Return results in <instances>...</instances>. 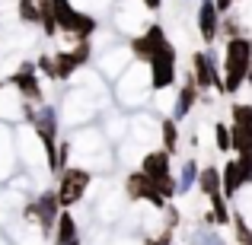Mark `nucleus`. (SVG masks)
I'll use <instances>...</instances> for the list:
<instances>
[{"mask_svg":"<svg viewBox=\"0 0 252 245\" xmlns=\"http://www.w3.org/2000/svg\"><path fill=\"white\" fill-rule=\"evenodd\" d=\"M223 197H233L236 191L243 188V175H240V165H236V160H230L227 165H223Z\"/></svg>","mask_w":252,"mask_h":245,"instance_id":"17","label":"nucleus"},{"mask_svg":"<svg viewBox=\"0 0 252 245\" xmlns=\"http://www.w3.org/2000/svg\"><path fill=\"white\" fill-rule=\"evenodd\" d=\"M144 3H147L150 10H160V3H163V0H144Z\"/></svg>","mask_w":252,"mask_h":245,"instance_id":"31","label":"nucleus"},{"mask_svg":"<svg viewBox=\"0 0 252 245\" xmlns=\"http://www.w3.org/2000/svg\"><path fill=\"white\" fill-rule=\"evenodd\" d=\"M191 245H223V242H220V236H217L214 229L201 223V226L195 229V242H191Z\"/></svg>","mask_w":252,"mask_h":245,"instance_id":"22","label":"nucleus"},{"mask_svg":"<svg viewBox=\"0 0 252 245\" xmlns=\"http://www.w3.org/2000/svg\"><path fill=\"white\" fill-rule=\"evenodd\" d=\"M211 201V210L204 214V226H227L230 220H233V214H230V207H227V197H223V191L220 194H211L208 197Z\"/></svg>","mask_w":252,"mask_h":245,"instance_id":"14","label":"nucleus"},{"mask_svg":"<svg viewBox=\"0 0 252 245\" xmlns=\"http://www.w3.org/2000/svg\"><path fill=\"white\" fill-rule=\"evenodd\" d=\"M246 80H249V86H252V70H249V77H246Z\"/></svg>","mask_w":252,"mask_h":245,"instance_id":"32","label":"nucleus"},{"mask_svg":"<svg viewBox=\"0 0 252 245\" xmlns=\"http://www.w3.org/2000/svg\"><path fill=\"white\" fill-rule=\"evenodd\" d=\"M141 172L154 182V188L157 185H163V182H169L172 178V165H169V153L166 150H157V153H147L144 156V163H141Z\"/></svg>","mask_w":252,"mask_h":245,"instance_id":"12","label":"nucleus"},{"mask_svg":"<svg viewBox=\"0 0 252 245\" xmlns=\"http://www.w3.org/2000/svg\"><path fill=\"white\" fill-rule=\"evenodd\" d=\"M252 70V42L243 38H227L223 45V92H236L246 83Z\"/></svg>","mask_w":252,"mask_h":245,"instance_id":"1","label":"nucleus"},{"mask_svg":"<svg viewBox=\"0 0 252 245\" xmlns=\"http://www.w3.org/2000/svg\"><path fill=\"white\" fill-rule=\"evenodd\" d=\"M236 165H240L243 185H249V182H252V160H249V156H236Z\"/></svg>","mask_w":252,"mask_h":245,"instance_id":"27","label":"nucleus"},{"mask_svg":"<svg viewBox=\"0 0 252 245\" xmlns=\"http://www.w3.org/2000/svg\"><path fill=\"white\" fill-rule=\"evenodd\" d=\"M195 185H198V163L189 160V163H182V172H179V194L191 191Z\"/></svg>","mask_w":252,"mask_h":245,"instance_id":"18","label":"nucleus"},{"mask_svg":"<svg viewBox=\"0 0 252 245\" xmlns=\"http://www.w3.org/2000/svg\"><path fill=\"white\" fill-rule=\"evenodd\" d=\"M26 220H35L38 226H42V233H51L58 223V217H61V201H58V191H45V194H38L35 201L29 204V207L23 210Z\"/></svg>","mask_w":252,"mask_h":245,"instance_id":"3","label":"nucleus"},{"mask_svg":"<svg viewBox=\"0 0 252 245\" xmlns=\"http://www.w3.org/2000/svg\"><path fill=\"white\" fill-rule=\"evenodd\" d=\"M233 226H236V242H240V245H249L252 242V229H249V223L243 220L240 214H233Z\"/></svg>","mask_w":252,"mask_h":245,"instance_id":"23","label":"nucleus"},{"mask_svg":"<svg viewBox=\"0 0 252 245\" xmlns=\"http://www.w3.org/2000/svg\"><path fill=\"white\" fill-rule=\"evenodd\" d=\"M35 70H42L45 77H51V80H55V57H48V54H42L35 61Z\"/></svg>","mask_w":252,"mask_h":245,"instance_id":"26","label":"nucleus"},{"mask_svg":"<svg viewBox=\"0 0 252 245\" xmlns=\"http://www.w3.org/2000/svg\"><path fill=\"white\" fill-rule=\"evenodd\" d=\"M51 6H55L58 32H70V35H77V38H90L93 35L96 19L86 16V13H80V10H74L70 0H51Z\"/></svg>","mask_w":252,"mask_h":245,"instance_id":"2","label":"nucleus"},{"mask_svg":"<svg viewBox=\"0 0 252 245\" xmlns=\"http://www.w3.org/2000/svg\"><path fill=\"white\" fill-rule=\"evenodd\" d=\"M198 29L204 42H217L220 35V10L214 0H198Z\"/></svg>","mask_w":252,"mask_h":245,"instance_id":"11","label":"nucleus"},{"mask_svg":"<svg viewBox=\"0 0 252 245\" xmlns=\"http://www.w3.org/2000/svg\"><path fill=\"white\" fill-rule=\"evenodd\" d=\"M191 77H195L198 89L217 86V89L223 92V77H220V70H217L214 54H208V51H195V54H191Z\"/></svg>","mask_w":252,"mask_h":245,"instance_id":"6","label":"nucleus"},{"mask_svg":"<svg viewBox=\"0 0 252 245\" xmlns=\"http://www.w3.org/2000/svg\"><path fill=\"white\" fill-rule=\"evenodd\" d=\"M55 245H80V229H77V220L67 210L55 223Z\"/></svg>","mask_w":252,"mask_h":245,"instance_id":"15","label":"nucleus"},{"mask_svg":"<svg viewBox=\"0 0 252 245\" xmlns=\"http://www.w3.org/2000/svg\"><path fill=\"white\" fill-rule=\"evenodd\" d=\"M163 217H166V229H176L179 226V210L176 207H163Z\"/></svg>","mask_w":252,"mask_h":245,"instance_id":"28","label":"nucleus"},{"mask_svg":"<svg viewBox=\"0 0 252 245\" xmlns=\"http://www.w3.org/2000/svg\"><path fill=\"white\" fill-rule=\"evenodd\" d=\"M144 245H172V229H163V236H157V239H147Z\"/></svg>","mask_w":252,"mask_h":245,"instance_id":"29","label":"nucleus"},{"mask_svg":"<svg viewBox=\"0 0 252 245\" xmlns=\"http://www.w3.org/2000/svg\"><path fill=\"white\" fill-rule=\"evenodd\" d=\"M19 19L29 26L42 23V10H38V0H19Z\"/></svg>","mask_w":252,"mask_h":245,"instance_id":"20","label":"nucleus"},{"mask_svg":"<svg viewBox=\"0 0 252 245\" xmlns=\"http://www.w3.org/2000/svg\"><path fill=\"white\" fill-rule=\"evenodd\" d=\"M198 191L201 194H220L223 191V175H220V169L217 165H204L201 172H198Z\"/></svg>","mask_w":252,"mask_h":245,"instance_id":"16","label":"nucleus"},{"mask_svg":"<svg viewBox=\"0 0 252 245\" xmlns=\"http://www.w3.org/2000/svg\"><path fill=\"white\" fill-rule=\"evenodd\" d=\"M214 143H217V150H220V153L233 150V134H230V128H227L223 121L214 124Z\"/></svg>","mask_w":252,"mask_h":245,"instance_id":"21","label":"nucleus"},{"mask_svg":"<svg viewBox=\"0 0 252 245\" xmlns=\"http://www.w3.org/2000/svg\"><path fill=\"white\" fill-rule=\"evenodd\" d=\"M230 115H233V124H252V105L249 102H236Z\"/></svg>","mask_w":252,"mask_h":245,"instance_id":"24","label":"nucleus"},{"mask_svg":"<svg viewBox=\"0 0 252 245\" xmlns=\"http://www.w3.org/2000/svg\"><path fill=\"white\" fill-rule=\"evenodd\" d=\"M220 29L227 32V38H243L240 35V19H236V16H223L220 19Z\"/></svg>","mask_w":252,"mask_h":245,"instance_id":"25","label":"nucleus"},{"mask_svg":"<svg viewBox=\"0 0 252 245\" xmlns=\"http://www.w3.org/2000/svg\"><path fill=\"white\" fill-rule=\"evenodd\" d=\"M125 191H128V197H131V201H150L154 207H160V210L166 207V201L160 197V191L154 188V182H150V178L144 175L141 169H137V172H131V175L125 178Z\"/></svg>","mask_w":252,"mask_h":245,"instance_id":"9","label":"nucleus"},{"mask_svg":"<svg viewBox=\"0 0 252 245\" xmlns=\"http://www.w3.org/2000/svg\"><path fill=\"white\" fill-rule=\"evenodd\" d=\"M10 83L16 86V92H19L23 102H29V105L42 102V83H38V77H35V64H32V61H26L23 67L13 74Z\"/></svg>","mask_w":252,"mask_h":245,"instance_id":"8","label":"nucleus"},{"mask_svg":"<svg viewBox=\"0 0 252 245\" xmlns=\"http://www.w3.org/2000/svg\"><path fill=\"white\" fill-rule=\"evenodd\" d=\"M160 134H163V150H166V153H176L179 150V124L172 121V118H166V121L160 124Z\"/></svg>","mask_w":252,"mask_h":245,"instance_id":"19","label":"nucleus"},{"mask_svg":"<svg viewBox=\"0 0 252 245\" xmlns=\"http://www.w3.org/2000/svg\"><path fill=\"white\" fill-rule=\"evenodd\" d=\"M86 188H90V172L86 169H64L61 182H58V201H61V207L80 204Z\"/></svg>","mask_w":252,"mask_h":245,"instance_id":"4","label":"nucleus"},{"mask_svg":"<svg viewBox=\"0 0 252 245\" xmlns=\"http://www.w3.org/2000/svg\"><path fill=\"white\" fill-rule=\"evenodd\" d=\"M214 3H217V10H220V16H227V10H230L233 0H214Z\"/></svg>","mask_w":252,"mask_h":245,"instance_id":"30","label":"nucleus"},{"mask_svg":"<svg viewBox=\"0 0 252 245\" xmlns=\"http://www.w3.org/2000/svg\"><path fill=\"white\" fill-rule=\"evenodd\" d=\"M90 61V38H77V45L70 51H61L55 57V80H67L74 70H80Z\"/></svg>","mask_w":252,"mask_h":245,"instance_id":"7","label":"nucleus"},{"mask_svg":"<svg viewBox=\"0 0 252 245\" xmlns=\"http://www.w3.org/2000/svg\"><path fill=\"white\" fill-rule=\"evenodd\" d=\"M195 102H198V86H195V77H185V83H182V89H179V96H176V105H172V121H182V118H189V111L195 109Z\"/></svg>","mask_w":252,"mask_h":245,"instance_id":"13","label":"nucleus"},{"mask_svg":"<svg viewBox=\"0 0 252 245\" xmlns=\"http://www.w3.org/2000/svg\"><path fill=\"white\" fill-rule=\"evenodd\" d=\"M150 86L154 89H166V86L176 83V48L166 45V48H160L154 57H150Z\"/></svg>","mask_w":252,"mask_h":245,"instance_id":"5","label":"nucleus"},{"mask_svg":"<svg viewBox=\"0 0 252 245\" xmlns=\"http://www.w3.org/2000/svg\"><path fill=\"white\" fill-rule=\"evenodd\" d=\"M166 32H163V26H150L144 35L131 38V51H134V57H141V61H150V57L157 54L160 48H166Z\"/></svg>","mask_w":252,"mask_h":245,"instance_id":"10","label":"nucleus"},{"mask_svg":"<svg viewBox=\"0 0 252 245\" xmlns=\"http://www.w3.org/2000/svg\"><path fill=\"white\" fill-rule=\"evenodd\" d=\"M249 245H252V242H249Z\"/></svg>","mask_w":252,"mask_h":245,"instance_id":"33","label":"nucleus"}]
</instances>
